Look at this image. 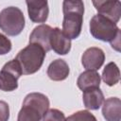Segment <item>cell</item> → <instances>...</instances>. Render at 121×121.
<instances>
[{"instance_id":"1","label":"cell","mask_w":121,"mask_h":121,"mask_svg":"<svg viewBox=\"0 0 121 121\" xmlns=\"http://www.w3.org/2000/svg\"><path fill=\"white\" fill-rule=\"evenodd\" d=\"M62 32L70 39H77L81 33L84 4L80 0H65L62 3Z\"/></svg>"},{"instance_id":"2","label":"cell","mask_w":121,"mask_h":121,"mask_svg":"<svg viewBox=\"0 0 121 121\" xmlns=\"http://www.w3.org/2000/svg\"><path fill=\"white\" fill-rule=\"evenodd\" d=\"M90 33L97 40L109 42L116 51L120 50V29L108 18L100 14L93 16L90 21Z\"/></svg>"},{"instance_id":"3","label":"cell","mask_w":121,"mask_h":121,"mask_svg":"<svg viewBox=\"0 0 121 121\" xmlns=\"http://www.w3.org/2000/svg\"><path fill=\"white\" fill-rule=\"evenodd\" d=\"M48 110L49 99L45 95L30 93L24 99L17 121H41Z\"/></svg>"},{"instance_id":"4","label":"cell","mask_w":121,"mask_h":121,"mask_svg":"<svg viewBox=\"0 0 121 121\" xmlns=\"http://www.w3.org/2000/svg\"><path fill=\"white\" fill-rule=\"evenodd\" d=\"M45 54L43 48L36 43H29L20 50L15 60L21 67L22 74L31 75L39 71L43 63Z\"/></svg>"},{"instance_id":"5","label":"cell","mask_w":121,"mask_h":121,"mask_svg":"<svg viewBox=\"0 0 121 121\" xmlns=\"http://www.w3.org/2000/svg\"><path fill=\"white\" fill-rule=\"evenodd\" d=\"M25 23L23 11L17 7H8L0 11V29L9 36L19 35Z\"/></svg>"},{"instance_id":"6","label":"cell","mask_w":121,"mask_h":121,"mask_svg":"<svg viewBox=\"0 0 121 121\" xmlns=\"http://www.w3.org/2000/svg\"><path fill=\"white\" fill-rule=\"evenodd\" d=\"M22 76V70L18 61L14 59L7 62L0 70V90L11 92L18 88V78Z\"/></svg>"},{"instance_id":"7","label":"cell","mask_w":121,"mask_h":121,"mask_svg":"<svg viewBox=\"0 0 121 121\" xmlns=\"http://www.w3.org/2000/svg\"><path fill=\"white\" fill-rule=\"evenodd\" d=\"M93 5L98 11V14L108 18L114 24L118 23L121 16V4L119 1L98 0L93 1Z\"/></svg>"},{"instance_id":"8","label":"cell","mask_w":121,"mask_h":121,"mask_svg":"<svg viewBox=\"0 0 121 121\" xmlns=\"http://www.w3.org/2000/svg\"><path fill=\"white\" fill-rule=\"evenodd\" d=\"M105 54L98 47H90L84 51L81 57V63L86 70L96 71L104 63Z\"/></svg>"},{"instance_id":"9","label":"cell","mask_w":121,"mask_h":121,"mask_svg":"<svg viewBox=\"0 0 121 121\" xmlns=\"http://www.w3.org/2000/svg\"><path fill=\"white\" fill-rule=\"evenodd\" d=\"M49 43L51 49L59 55H66L71 49V40L59 27L52 28Z\"/></svg>"},{"instance_id":"10","label":"cell","mask_w":121,"mask_h":121,"mask_svg":"<svg viewBox=\"0 0 121 121\" xmlns=\"http://www.w3.org/2000/svg\"><path fill=\"white\" fill-rule=\"evenodd\" d=\"M29 19L33 23H44L49 14L47 1H26Z\"/></svg>"},{"instance_id":"11","label":"cell","mask_w":121,"mask_h":121,"mask_svg":"<svg viewBox=\"0 0 121 121\" xmlns=\"http://www.w3.org/2000/svg\"><path fill=\"white\" fill-rule=\"evenodd\" d=\"M52 27L48 25H40L36 26L29 36V43L39 44L43 48L45 52L51 50L49 38L51 34Z\"/></svg>"},{"instance_id":"12","label":"cell","mask_w":121,"mask_h":121,"mask_svg":"<svg viewBox=\"0 0 121 121\" xmlns=\"http://www.w3.org/2000/svg\"><path fill=\"white\" fill-rule=\"evenodd\" d=\"M82 100L85 108L89 110H98L104 102V95L99 87H93L83 91Z\"/></svg>"},{"instance_id":"13","label":"cell","mask_w":121,"mask_h":121,"mask_svg":"<svg viewBox=\"0 0 121 121\" xmlns=\"http://www.w3.org/2000/svg\"><path fill=\"white\" fill-rule=\"evenodd\" d=\"M102 114L106 121H120L121 100L118 97H109L103 102Z\"/></svg>"},{"instance_id":"14","label":"cell","mask_w":121,"mask_h":121,"mask_svg":"<svg viewBox=\"0 0 121 121\" xmlns=\"http://www.w3.org/2000/svg\"><path fill=\"white\" fill-rule=\"evenodd\" d=\"M69 65L64 60L57 59L53 60L47 68V76L54 81L64 80L69 76Z\"/></svg>"},{"instance_id":"15","label":"cell","mask_w":121,"mask_h":121,"mask_svg":"<svg viewBox=\"0 0 121 121\" xmlns=\"http://www.w3.org/2000/svg\"><path fill=\"white\" fill-rule=\"evenodd\" d=\"M77 85L82 91L89 88H93V87H99L100 75L96 71L86 70L85 72L81 73L78 78Z\"/></svg>"},{"instance_id":"16","label":"cell","mask_w":121,"mask_h":121,"mask_svg":"<svg viewBox=\"0 0 121 121\" xmlns=\"http://www.w3.org/2000/svg\"><path fill=\"white\" fill-rule=\"evenodd\" d=\"M101 77H102L103 81L109 86H113L117 84L120 79V72H119V68L116 65V63L109 62L104 67Z\"/></svg>"},{"instance_id":"17","label":"cell","mask_w":121,"mask_h":121,"mask_svg":"<svg viewBox=\"0 0 121 121\" xmlns=\"http://www.w3.org/2000/svg\"><path fill=\"white\" fill-rule=\"evenodd\" d=\"M66 121H97L89 111H78L66 118Z\"/></svg>"},{"instance_id":"18","label":"cell","mask_w":121,"mask_h":121,"mask_svg":"<svg viewBox=\"0 0 121 121\" xmlns=\"http://www.w3.org/2000/svg\"><path fill=\"white\" fill-rule=\"evenodd\" d=\"M42 121H66L64 113L58 109H50L43 115Z\"/></svg>"},{"instance_id":"19","label":"cell","mask_w":121,"mask_h":121,"mask_svg":"<svg viewBox=\"0 0 121 121\" xmlns=\"http://www.w3.org/2000/svg\"><path fill=\"white\" fill-rule=\"evenodd\" d=\"M12 44L10 40L4 34L0 33V55H6L11 50Z\"/></svg>"},{"instance_id":"20","label":"cell","mask_w":121,"mask_h":121,"mask_svg":"<svg viewBox=\"0 0 121 121\" xmlns=\"http://www.w3.org/2000/svg\"><path fill=\"white\" fill-rule=\"evenodd\" d=\"M9 119V104L0 100V121H8Z\"/></svg>"}]
</instances>
